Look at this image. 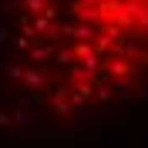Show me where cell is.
I'll list each match as a JSON object with an SVG mask.
<instances>
[{"label": "cell", "mask_w": 148, "mask_h": 148, "mask_svg": "<svg viewBox=\"0 0 148 148\" xmlns=\"http://www.w3.org/2000/svg\"><path fill=\"white\" fill-rule=\"evenodd\" d=\"M14 47H17V51H27V47H30V37H27V34L14 37Z\"/></svg>", "instance_id": "obj_15"}, {"label": "cell", "mask_w": 148, "mask_h": 148, "mask_svg": "<svg viewBox=\"0 0 148 148\" xmlns=\"http://www.w3.org/2000/svg\"><path fill=\"white\" fill-rule=\"evenodd\" d=\"M20 84H27L30 91H37V88H44V84H47V77H44V71H34V67H30V71H24Z\"/></svg>", "instance_id": "obj_3"}, {"label": "cell", "mask_w": 148, "mask_h": 148, "mask_svg": "<svg viewBox=\"0 0 148 148\" xmlns=\"http://www.w3.org/2000/svg\"><path fill=\"white\" fill-rule=\"evenodd\" d=\"M7 37H10V30H7V27H0V47L7 44Z\"/></svg>", "instance_id": "obj_16"}, {"label": "cell", "mask_w": 148, "mask_h": 148, "mask_svg": "<svg viewBox=\"0 0 148 148\" xmlns=\"http://www.w3.org/2000/svg\"><path fill=\"white\" fill-rule=\"evenodd\" d=\"M40 101H44V98H40L37 91H30V94H24V98H20V104H27V108H30V104H40Z\"/></svg>", "instance_id": "obj_12"}, {"label": "cell", "mask_w": 148, "mask_h": 148, "mask_svg": "<svg viewBox=\"0 0 148 148\" xmlns=\"http://www.w3.org/2000/svg\"><path fill=\"white\" fill-rule=\"evenodd\" d=\"M84 3H101V0H84Z\"/></svg>", "instance_id": "obj_17"}, {"label": "cell", "mask_w": 148, "mask_h": 148, "mask_svg": "<svg viewBox=\"0 0 148 148\" xmlns=\"http://www.w3.org/2000/svg\"><path fill=\"white\" fill-rule=\"evenodd\" d=\"M104 71L101 74H108V77H128V74H135V61H128V57H121V54H114L111 61H104Z\"/></svg>", "instance_id": "obj_1"}, {"label": "cell", "mask_w": 148, "mask_h": 148, "mask_svg": "<svg viewBox=\"0 0 148 148\" xmlns=\"http://www.w3.org/2000/svg\"><path fill=\"white\" fill-rule=\"evenodd\" d=\"M10 128H14V118L7 111H0V131H10Z\"/></svg>", "instance_id": "obj_14"}, {"label": "cell", "mask_w": 148, "mask_h": 148, "mask_svg": "<svg viewBox=\"0 0 148 148\" xmlns=\"http://www.w3.org/2000/svg\"><path fill=\"white\" fill-rule=\"evenodd\" d=\"M94 91H98V101H101V104L114 101V91H111V88H94Z\"/></svg>", "instance_id": "obj_11"}, {"label": "cell", "mask_w": 148, "mask_h": 148, "mask_svg": "<svg viewBox=\"0 0 148 148\" xmlns=\"http://www.w3.org/2000/svg\"><path fill=\"white\" fill-rule=\"evenodd\" d=\"M54 57H57V64H74V51H71V47H61V51H54Z\"/></svg>", "instance_id": "obj_7"}, {"label": "cell", "mask_w": 148, "mask_h": 148, "mask_svg": "<svg viewBox=\"0 0 148 148\" xmlns=\"http://www.w3.org/2000/svg\"><path fill=\"white\" fill-rule=\"evenodd\" d=\"M17 7H20V0H3V3H0L3 14H17Z\"/></svg>", "instance_id": "obj_13"}, {"label": "cell", "mask_w": 148, "mask_h": 148, "mask_svg": "<svg viewBox=\"0 0 148 148\" xmlns=\"http://www.w3.org/2000/svg\"><path fill=\"white\" fill-rule=\"evenodd\" d=\"M71 37H77V40H91V37H94V24H74V34Z\"/></svg>", "instance_id": "obj_6"}, {"label": "cell", "mask_w": 148, "mask_h": 148, "mask_svg": "<svg viewBox=\"0 0 148 148\" xmlns=\"http://www.w3.org/2000/svg\"><path fill=\"white\" fill-rule=\"evenodd\" d=\"M3 67H7L10 84H20V77H24V67H20V64H3Z\"/></svg>", "instance_id": "obj_8"}, {"label": "cell", "mask_w": 148, "mask_h": 148, "mask_svg": "<svg viewBox=\"0 0 148 148\" xmlns=\"http://www.w3.org/2000/svg\"><path fill=\"white\" fill-rule=\"evenodd\" d=\"M67 94H71V88H61V84H57V88H54V94H51V108H54L61 118L71 111V101H67Z\"/></svg>", "instance_id": "obj_2"}, {"label": "cell", "mask_w": 148, "mask_h": 148, "mask_svg": "<svg viewBox=\"0 0 148 148\" xmlns=\"http://www.w3.org/2000/svg\"><path fill=\"white\" fill-rule=\"evenodd\" d=\"M20 3H24V7L30 10V14H44V7L51 3V0H20Z\"/></svg>", "instance_id": "obj_9"}, {"label": "cell", "mask_w": 148, "mask_h": 148, "mask_svg": "<svg viewBox=\"0 0 148 148\" xmlns=\"http://www.w3.org/2000/svg\"><path fill=\"white\" fill-rule=\"evenodd\" d=\"M91 47H94V54H104V51H111V37H104V34H101V37H94V44H91Z\"/></svg>", "instance_id": "obj_10"}, {"label": "cell", "mask_w": 148, "mask_h": 148, "mask_svg": "<svg viewBox=\"0 0 148 148\" xmlns=\"http://www.w3.org/2000/svg\"><path fill=\"white\" fill-rule=\"evenodd\" d=\"M27 51H30V64H44V61H47V57H51V54H54V47H51V44H30L27 47Z\"/></svg>", "instance_id": "obj_4"}, {"label": "cell", "mask_w": 148, "mask_h": 148, "mask_svg": "<svg viewBox=\"0 0 148 148\" xmlns=\"http://www.w3.org/2000/svg\"><path fill=\"white\" fill-rule=\"evenodd\" d=\"M10 118H14V125H20V128H34V114H30V108H27V104H20V108L14 111Z\"/></svg>", "instance_id": "obj_5"}]
</instances>
